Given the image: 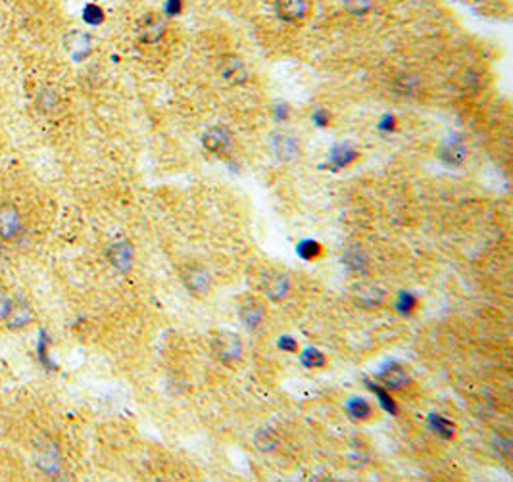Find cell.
<instances>
[{"label":"cell","mask_w":513,"mask_h":482,"mask_svg":"<svg viewBox=\"0 0 513 482\" xmlns=\"http://www.w3.org/2000/svg\"><path fill=\"white\" fill-rule=\"evenodd\" d=\"M415 308H417V296L412 294V292H400L398 302H396V309L400 314H412Z\"/></svg>","instance_id":"25"},{"label":"cell","mask_w":513,"mask_h":482,"mask_svg":"<svg viewBox=\"0 0 513 482\" xmlns=\"http://www.w3.org/2000/svg\"><path fill=\"white\" fill-rule=\"evenodd\" d=\"M83 18H85V21L91 23V25H98V23H102V20H104V12H102L100 6L88 4V6H85V10H83Z\"/></svg>","instance_id":"27"},{"label":"cell","mask_w":513,"mask_h":482,"mask_svg":"<svg viewBox=\"0 0 513 482\" xmlns=\"http://www.w3.org/2000/svg\"><path fill=\"white\" fill-rule=\"evenodd\" d=\"M273 152H275L281 160L289 161L300 156V148H298L296 141L291 139V137H287V134H275V137H273Z\"/></svg>","instance_id":"15"},{"label":"cell","mask_w":513,"mask_h":482,"mask_svg":"<svg viewBox=\"0 0 513 482\" xmlns=\"http://www.w3.org/2000/svg\"><path fill=\"white\" fill-rule=\"evenodd\" d=\"M166 12H168V16H177V13L181 12V0H169Z\"/></svg>","instance_id":"30"},{"label":"cell","mask_w":513,"mask_h":482,"mask_svg":"<svg viewBox=\"0 0 513 482\" xmlns=\"http://www.w3.org/2000/svg\"><path fill=\"white\" fill-rule=\"evenodd\" d=\"M35 104H37V110L42 112V114H52V112H56L58 106H60V94L50 87L42 88V91H39V94H37Z\"/></svg>","instance_id":"17"},{"label":"cell","mask_w":513,"mask_h":482,"mask_svg":"<svg viewBox=\"0 0 513 482\" xmlns=\"http://www.w3.org/2000/svg\"><path fill=\"white\" fill-rule=\"evenodd\" d=\"M66 48L68 52L74 56L75 60H81L91 50V37L83 31H71L66 37Z\"/></svg>","instance_id":"14"},{"label":"cell","mask_w":513,"mask_h":482,"mask_svg":"<svg viewBox=\"0 0 513 482\" xmlns=\"http://www.w3.org/2000/svg\"><path fill=\"white\" fill-rule=\"evenodd\" d=\"M345 409L352 421L356 423H365L373 417L371 403L367 402V400H364V398H350V400L346 402Z\"/></svg>","instance_id":"16"},{"label":"cell","mask_w":513,"mask_h":482,"mask_svg":"<svg viewBox=\"0 0 513 482\" xmlns=\"http://www.w3.org/2000/svg\"><path fill=\"white\" fill-rule=\"evenodd\" d=\"M183 282L195 296H206L209 292V275L202 268H189L183 273Z\"/></svg>","instance_id":"10"},{"label":"cell","mask_w":513,"mask_h":482,"mask_svg":"<svg viewBox=\"0 0 513 482\" xmlns=\"http://www.w3.org/2000/svg\"><path fill=\"white\" fill-rule=\"evenodd\" d=\"M300 362H302V365L308 369L325 367V355L316 348H306L304 352L300 354Z\"/></svg>","instance_id":"24"},{"label":"cell","mask_w":513,"mask_h":482,"mask_svg":"<svg viewBox=\"0 0 513 482\" xmlns=\"http://www.w3.org/2000/svg\"><path fill=\"white\" fill-rule=\"evenodd\" d=\"M264 292L273 302L284 300L289 296V292H291V279H289V275L281 273V271H273V273L267 275L264 282Z\"/></svg>","instance_id":"6"},{"label":"cell","mask_w":513,"mask_h":482,"mask_svg":"<svg viewBox=\"0 0 513 482\" xmlns=\"http://www.w3.org/2000/svg\"><path fill=\"white\" fill-rule=\"evenodd\" d=\"M33 321V309L25 298H16L12 302L10 314L6 315V323L10 328H25L29 323Z\"/></svg>","instance_id":"7"},{"label":"cell","mask_w":513,"mask_h":482,"mask_svg":"<svg viewBox=\"0 0 513 482\" xmlns=\"http://www.w3.org/2000/svg\"><path fill=\"white\" fill-rule=\"evenodd\" d=\"M356 158H358V152H356V150H352L348 144L337 147L335 150H333V154H331L333 163H335L337 168H345V166H348V163L356 160Z\"/></svg>","instance_id":"22"},{"label":"cell","mask_w":513,"mask_h":482,"mask_svg":"<svg viewBox=\"0 0 513 482\" xmlns=\"http://www.w3.org/2000/svg\"><path fill=\"white\" fill-rule=\"evenodd\" d=\"M204 148L212 154H227L233 147V137L225 127H209L202 137Z\"/></svg>","instance_id":"4"},{"label":"cell","mask_w":513,"mask_h":482,"mask_svg":"<svg viewBox=\"0 0 513 482\" xmlns=\"http://www.w3.org/2000/svg\"><path fill=\"white\" fill-rule=\"evenodd\" d=\"M345 6L354 16H364L371 10L373 0H345Z\"/></svg>","instance_id":"26"},{"label":"cell","mask_w":513,"mask_h":482,"mask_svg":"<svg viewBox=\"0 0 513 482\" xmlns=\"http://www.w3.org/2000/svg\"><path fill=\"white\" fill-rule=\"evenodd\" d=\"M12 296L8 294L4 288H0V319H6V315L10 314L12 308Z\"/></svg>","instance_id":"28"},{"label":"cell","mask_w":513,"mask_h":482,"mask_svg":"<svg viewBox=\"0 0 513 482\" xmlns=\"http://www.w3.org/2000/svg\"><path fill=\"white\" fill-rule=\"evenodd\" d=\"M166 33V20L160 13L149 12L137 21V37L144 45H154Z\"/></svg>","instance_id":"2"},{"label":"cell","mask_w":513,"mask_h":482,"mask_svg":"<svg viewBox=\"0 0 513 482\" xmlns=\"http://www.w3.org/2000/svg\"><path fill=\"white\" fill-rule=\"evenodd\" d=\"M21 233L20 212L12 204H0V239L16 241Z\"/></svg>","instance_id":"3"},{"label":"cell","mask_w":513,"mask_h":482,"mask_svg":"<svg viewBox=\"0 0 513 482\" xmlns=\"http://www.w3.org/2000/svg\"><path fill=\"white\" fill-rule=\"evenodd\" d=\"M313 121H316V123H318L319 127H325V125H327V123H329V115L325 114L323 110H318V112H316V114H313Z\"/></svg>","instance_id":"31"},{"label":"cell","mask_w":513,"mask_h":482,"mask_svg":"<svg viewBox=\"0 0 513 482\" xmlns=\"http://www.w3.org/2000/svg\"><path fill=\"white\" fill-rule=\"evenodd\" d=\"M275 10L281 20L294 23L302 20L308 12V0H275Z\"/></svg>","instance_id":"9"},{"label":"cell","mask_w":513,"mask_h":482,"mask_svg":"<svg viewBox=\"0 0 513 482\" xmlns=\"http://www.w3.org/2000/svg\"><path fill=\"white\" fill-rule=\"evenodd\" d=\"M241 321L248 331H258L262 327V323L265 321V308L264 304H260L258 300H246L241 306Z\"/></svg>","instance_id":"8"},{"label":"cell","mask_w":513,"mask_h":482,"mask_svg":"<svg viewBox=\"0 0 513 482\" xmlns=\"http://www.w3.org/2000/svg\"><path fill=\"white\" fill-rule=\"evenodd\" d=\"M367 386L375 392V396L379 398V403H381V408L385 409L386 413H391V415H396V413H398L396 402L392 400V396L388 394L386 390H383L381 386H377V384H371V382H367Z\"/></svg>","instance_id":"23"},{"label":"cell","mask_w":513,"mask_h":482,"mask_svg":"<svg viewBox=\"0 0 513 482\" xmlns=\"http://www.w3.org/2000/svg\"><path fill=\"white\" fill-rule=\"evenodd\" d=\"M35 461L45 473H56L60 467V457H58V448L52 444L45 442L42 446H37L35 449Z\"/></svg>","instance_id":"11"},{"label":"cell","mask_w":513,"mask_h":482,"mask_svg":"<svg viewBox=\"0 0 513 482\" xmlns=\"http://www.w3.org/2000/svg\"><path fill=\"white\" fill-rule=\"evenodd\" d=\"M217 69H219V75H221L223 79L231 83V85H241V83L248 79V71H246L243 60L236 58V56H223Z\"/></svg>","instance_id":"5"},{"label":"cell","mask_w":513,"mask_h":482,"mask_svg":"<svg viewBox=\"0 0 513 482\" xmlns=\"http://www.w3.org/2000/svg\"><path fill=\"white\" fill-rule=\"evenodd\" d=\"M212 350L221 363H235L243 357V342L235 333L229 331L217 333L212 338Z\"/></svg>","instance_id":"1"},{"label":"cell","mask_w":513,"mask_h":482,"mask_svg":"<svg viewBox=\"0 0 513 482\" xmlns=\"http://www.w3.org/2000/svg\"><path fill=\"white\" fill-rule=\"evenodd\" d=\"M429 425H431V429L434 430L440 438H446V440H450V438H454V435H456V425H454L450 419H446V417L442 415H431Z\"/></svg>","instance_id":"19"},{"label":"cell","mask_w":513,"mask_h":482,"mask_svg":"<svg viewBox=\"0 0 513 482\" xmlns=\"http://www.w3.org/2000/svg\"><path fill=\"white\" fill-rule=\"evenodd\" d=\"M108 258L114 268H117L120 271H129L131 263H133V248L129 242H115L114 246L110 248Z\"/></svg>","instance_id":"12"},{"label":"cell","mask_w":513,"mask_h":482,"mask_svg":"<svg viewBox=\"0 0 513 482\" xmlns=\"http://www.w3.org/2000/svg\"><path fill=\"white\" fill-rule=\"evenodd\" d=\"M296 254L306 261L318 260L319 256L323 254V246L316 241H302L296 246Z\"/></svg>","instance_id":"20"},{"label":"cell","mask_w":513,"mask_h":482,"mask_svg":"<svg viewBox=\"0 0 513 482\" xmlns=\"http://www.w3.org/2000/svg\"><path fill=\"white\" fill-rule=\"evenodd\" d=\"M379 379L383 381V384L388 390H400L408 382V373H405V369L402 365H398V363H391V365H386L379 373Z\"/></svg>","instance_id":"13"},{"label":"cell","mask_w":513,"mask_h":482,"mask_svg":"<svg viewBox=\"0 0 513 482\" xmlns=\"http://www.w3.org/2000/svg\"><path fill=\"white\" fill-rule=\"evenodd\" d=\"M279 350H283V352H298V344L294 338H291V336H281L279 338Z\"/></svg>","instance_id":"29"},{"label":"cell","mask_w":513,"mask_h":482,"mask_svg":"<svg viewBox=\"0 0 513 482\" xmlns=\"http://www.w3.org/2000/svg\"><path fill=\"white\" fill-rule=\"evenodd\" d=\"M442 158L450 161V163H454V166H458L466 158V148H463V144L459 141L446 142V147L442 148Z\"/></svg>","instance_id":"21"},{"label":"cell","mask_w":513,"mask_h":482,"mask_svg":"<svg viewBox=\"0 0 513 482\" xmlns=\"http://www.w3.org/2000/svg\"><path fill=\"white\" fill-rule=\"evenodd\" d=\"M356 292H358L356 294L358 302L364 308H375V306H379L381 302L385 300V292L381 288L373 287V285H362Z\"/></svg>","instance_id":"18"}]
</instances>
